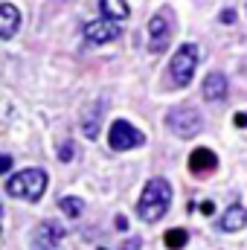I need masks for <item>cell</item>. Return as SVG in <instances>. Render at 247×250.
<instances>
[{
  "mask_svg": "<svg viewBox=\"0 0 247 250\" xmlns=\"http://www.w3.org/2000/svg\"><path fill=\"white\" fill-rule=\"evenodd\" d=\"M221 21H224V23H233V21H236V12H230V9L221 12Z\"/></svg>",
  "mask_w": 247,
  "mask_h": 250,
  "instance_id": "19",
  "label": "cell"
},
{
  "mask_svg": "<svg viewBox=\"0 0 247 250\" xmlns=\"http://www.w3.org/2000/svg\"><path fill=\"white\" fill-rule=\"evenodd\" d=\"M64 239V227L62 224H56V221H47V224H41L38 230H35V242H38V248H53V245H59Z\"/></svg>",
  "mask_w": 247,
  "mask_h": 250,
  "instance_id": "12",
  "label": "cell"
},
{
  "mask_svg": "<svg viewBox=\"0 0 247 250\" xmlns=\"http://www.w3.org/2000/svg\"><path fill=\"white\" fill-rule=\"evenodd\" d=\"M227 96V76L224 73H209L204 79V99L206 102H221Z\"/></svg>",
  "mask_w": 247,
  "mask_h": 250,
  "instance_id": "10",
  "label": "cell"
},
{
  "mask_svg": "<svg viewBox=\"0 0 247 250\" xmlns=\"http://www.w3.org/2000/svg\"><path fill=\"white\" fill-rule=\"evenodd\" d=\"M215 166H218V157H215L209 148H195V151L189 154V169H192V175H198V178L212 175Z\"/></svg>",
  "mask_w": 247,
  "mask_h": 250,
  "instance_id": "8",
  "label": "cell"
},
{
  "mask_svg": "<svg viewBox=\"0 0 247 250\" xmlns=\"http://www.w3.org/2000/svg\"><path fill=\"white\" fill-rule=\"evenodd\" d=\"M201 209H204V215H209L215 207H212V201H204V204H201Z\"/></svg>",
  "mask_w": 247,
  "mask_h": 250,
  "instance_id": "20",
  "label": "cell"
},
{
  "mask_svg": "<svg viewBox=\"0 0 247 250\" xmlns=\"http://www.w3.org/2000/svg\"><path fill=\"white\" fill-rule=\"evenodd\" d=\"M44 189H47V172H41V169H23L6 181V192L12 198H23V201H38L44 195Z\"/></svg>",
  "mask_w": 247,
  "mask_h": 250,
  "instance_id": "2",
  "label": "cell"
},
{
  "mask_svg": "<svg viewBox=\"0 0 247 250\" xmlns=\"http://www.w3.org/2000/svg\"><path fill=\"white\" fill-rule=\"evenodd\" d=\"M59 207H62L64 215H70V218H79L84 212V201L82 198H73V195H64L62 201H59Z\"/></svg>",
  "mask_w": 247,
  "mask_h": 250,
  "instance_id": "14",
  "label": "cell"
},
{
  "mask_svg": "<svg viewBox=\"0 0 247 250\" xmlns=\"http://www.w3.org/2000/svg\"><path fill=\"white\" fill-rule=\"evenodd\" d=\"M120 250H140V239H128Z\"/></svg>",
  "mask_w": 247,
  "mask_h": 250,
  "instance_id": "17",
  "label": "cell"
},
{
  "mask_svg": "<svg viewBox=\"0 0 247 250\" xmlns=\"http://www.w3.org/2000/svg\"><path fill=\"white\" fill-rule=\"evenodd\" d=\"M172 32H175V12L169 6H163L148 21V50L151 53H163L169 47V41H172Z\"/></svg>",
  "mask_w": 247,
  "mask_h": 250,
  "instance_id": "3",
  "label": "cell"
},
{
  "mask_svg": "<svg viewBox=\"0 0 247 250\" xmlns=\"http://www.w3.org/2000/svg\"><path fill=\"white\" fill-rule=\"evenodd\" d=\"M163 242H166L169 250H181V248H186V242H189V233L181 230V227H175V230H169V233L163 236Z\"/></svg>",
  "mask_w": 247,
  "mask_h": 250,
  "instance_id": "15",
  "label": "cell"
},
{
  "mask_svg": "<svg viewBox=\"0 0 247 250\" xmlns=\"http://www.w3.org/2000/svg\"><path fill=\"white\" fill-rule=\"evenodd\" d=\"M169 207H172V187H169V181L151 178V181L145 184V189H143L140 201H137L140 218H143L145 224H157V221L169 212Z\"/></svg>",
  "mask_w": 247,
  "mask_h": 250,
  "instance_id": "1",
  "label": "cell"
},
{
  "mask_svg": "<svg viewBox=\"0 0 247 250\" xmlns=\"http://www.w3.org/2000/svg\"><path fill=\"white\" fill-rule=\"evenodd\" d=\"M99 9H102L105 18H114V21L128 18V3L125 0H99Z\"/></svg>",
  "mask_w": 247,
  "mask_h": 250,
  "instance_id": "13",
  "label": "cell"
},
{
  "mask_svg": "<svg viewBox=\"0 0 247 250\" xmlns=\"http://www.w3.org/2000/svg\"><path fill=\"white\" fill-rule=\"evenodd\" d=\"M102 250H105V248H102Z\"/></svg>",
  "mask_w": 247,
  "mask_h": 250,
  "instance_id": "23",
  "label": "cell"
},
{
  "mask_svg": "<svg viewBox=\"0 0 247 250\" xmlns=\"http://www.w3.org/2000/svg\"><path fill=\"white\" fill-rule=\"evenodd\" d=\"M166 125L172 128V134L175 137H181V140H189V137H195L198 131H201V114L192 108V105H178V108H172L169 114H166Z\"/></svg>",
  "mask_w": 247,
  "mask_h": 250,
  "instance_id": "5",
  "label": "cell"
},
{
  "mask_svg": "<svg viewBox=\"0 0 247 250\" xmlns=\"http://www.w3.org/2000/svg\"><path fill=\"white\" fill-rule=\"evenodd\" d=\"M195 67H198V47L195 44H184L169 64V76H172V84L175 87H186L195 76Z\"/></svg>",
  "mask_w": 247,
  "mask_h": 250,
  "instance_id": "4",
  "label": "cell"
},
{
  "mask_svg": "<svg viewBox=\"0 0 247 250\" xmlns=\"http://www.w3.org/2000/svg\"><path fill=\"white\" fill-rule=\"evenodd\" d=\"M73 157H76V148H73V143H62V146H59V160H62V163H70Z\"/></svg>",
  "mask_w": 247,
  "mask_h": 250,
  "instance_id": "16",
  "label": "cell"
},
{
  "mask_svg": "<svg viewBox=\"0 0 247 250\" xmlns=\"http://www.w3.org/2000/svg\"><path fill=\"white\" fill-rule=\"evenodd\" d=\"M117 227H120V230H125V227H128V221H125L123 215H117Z\"/></svg>",
  "mask_w": 247,
  "mask_h": 250,
  "instance_id": "22",
  "label": "cell"
},
{
  "mask_svg": "<svg viewBox=\"0 0 247 250\" xmlns=\"http://www.w3.org/2000/svg\"><path fill=\"white\" fill-rule=\"evenodd\" d=\"M9 169H12V157L3 154V160H0V172H9Z\"/></svg>",
  "mask_w": 247,
  "mask_h": 250,
  "instance_id": "18",
  "label": "cell"
},
{
  "mask_svg": "<svg viewBox=\"0 0 247 250\" xmlns=\"http://www.w3.org/2000/svg\"><path fill=\"white\" fill-rule=\"evenodd\" d=\"M108 143H111V148H114V151H128V148L143 146V143H145V137H143V131H137L128 120H114L111 134H108Z\"/></svg>",
  "mask_w": 247,
  "mask_h": 250,
  "instance_id": "6",
  "label": "cell"
},
{
  "mask_svg": "<svg viewBox=\"0 0 247 250\" xmlns=\"http://www.w3.org/2000/svg\"><path fill=\"white\" fill-rule=\"evenodd\" d=\"M236 125H239V128H245V125H247V117H245V114H236Z\"/></svg>",
  "mask_w": 247,
  "mask_h": 250,
  "instance_id": "21",
  "label": "cell"
},
{
  "mask_svg": "<svg viewBox=\"0 0 247 250\" xmlns=\"http://www.w3.org/2000/svg\"><path fill=\"white\" fill-rule=\"evenodd\" d=\"M21 26V12L15 9V3H3L0 6V38H12Z\"/></svg>",
  "mask_w": 247,
  "mask_h": 250,
  "instance_id": "9",
  "label": "cell"
},
{
  "mask_svg": "<svg viewBox=\"0 0 247 250\" xmlns=\"http://www.w3.org/2000/svg\"><path fill=\"white\" fill-rule=\"evenodd\" d=\"M117 23H120V21H114V18L90 21V23L84 26V41L93 44V47H99V44H108V41L120 38V26H117Z\"/></svg>",
  "mask_w": 247,
  "mask_h": 250,
  "instance_id": "7",
  "label": "cell"
},
{
  "mask_svg": "<svg viewBox=\"0 0 247 250\" xmlns=\"http://www.w3.org/2000/svg\"><path fill=\"white\" fill-rule=\"evenodd\" d=\"M245 224H247V209L245 207H239V204L227 207V212H224L221 221H218V227H221L224 233H239Z\"/></svg>",
  "mask_w": 247,
  "mask_h": 250,
  "instance_id": "11",
  "label": "cell"
}]
</instances>
